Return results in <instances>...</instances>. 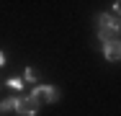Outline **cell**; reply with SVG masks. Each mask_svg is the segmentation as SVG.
Segmentation results:
<instances>
[{
    "mask_svg": "<svg viewBox=\"0 0 121 116\" xmlns=\"http://www.w3.org/2000/svg\"><path fill=\"white\" fill-rule=\"evenodd\" d=\"M98 28H116V31H121V23L113 16H108V13H100L98 16Z\"/></svg>",
    "mask_w": 121,
    "mask_h": 116,
    "instance_id": "5b68a950",
    "label": "cell"
},
{
    "mask_svg": "<svg viewBox=\"0 0 121 116\" xmlns=\"http://www.w3.org/2000/svg\"><path fill=\"white\" fill-rule=\"evenodd\" d=\"M0 116H5V114H3V111H0Z\"/></svg>",
    "mask_w": 121,
    "mask_h": 116,
    "instance_id": "8fae6325",
    "label": "cell"
},
{
    "mask_svg": "<svg viewBox=\"0 0 121 116\" xmlns=\"http://www.w3.org/2000/svg\"><path fill=\"white\" fill-rule=\"evenodd\" d=\"M16 108H18V98H16V95H13V98H5V101H0V111H3L5 116L10 114V111H16Z\"/></svg>",
    "mask_w": 121,
    "mask_h": 116,
    "instance_id": "8992f818",
    "label": "cell"
},
{
    "mask_svg": "<svg viewBox=\"0 0 121 116\" xmlns=\"http://www.w3.org/2000/svg\"><path fill=\"white\" fill-rule=\"evenodd\" d=\"M5 85H8V88H13V90H21V88H23V80H18V77H10Z\"/></svg>",
    "mask_w": 121,
    "mask_h": 116,
    "instance_id": "52a82bcc",
    "label": "cell"
},
{
    "mask_svg": "<svg viewBox=\"0 0 121 116\" xmlns=\"http://www.w3.org/2000/svg\"><path fill=\"white\" fill-rule=\"evenodd\" d=\"M31 98L41 106V103H57L59 101V88H54V85H36L34 90H31Z\"/></svg>",
    "mask_w": 121,
    "mask_h": 116,
    "instance_id": "6da1fadb",
    "label": "cell"
},
{
    "mask_svg": "<svg viewBox=\"0 0 121 116\" xmlns=\"http://www.w3.org/2000/svg\"><path fill=\"white\" fill-rule=\"evenodd\" d=\"M26 80H28V83H36V72H34V67H26Z\"/></svg>",
    "mask_w": 121,
    "mask_h": 116,
    "instance_id": "ba28073f",
    "label": "cell"
},
{
    "mask_svg": "<svg viewBox=\"0 0 121 116\" xmlns=\"http://www.w3.org/2000/svg\"><path fill=\"white\" fill-rule=\"evenodd\" d=\"M3 65H5V54L0 52V67H3Z\"/></svg>",
    "mask_w": 121,
    "mask_h": 116,
    "instance_id": "30bf717a",
    "label": "cell"
},
{
    "mask_svg": "<svg viewBox=\"0 0 121 116\" xmlns=\"http://www.w3.org/2000/svg\"><path fill=\"white\" fill-rule=\"evenodd\" d=\"M113 10H116V13H121V3H113Z\"/></svg>",
    "mask_w": 121,
    "mask_h": 116,
    "instance_id": "9c48e42d",
    "label": "cell"
},
{
    "mask_svg": "<svg viewBox=\"0 0 121 116\" xmlns=\"http://www.w3.org/2000/svg\"><path fill=\"white\" fill-rule=\"evenodd\" d=\"M103 54H106V59H111V62L121 59V41H111V44H106V46H103Z\"/></svg>",
    "mask_w": 121,
    "mask_h": 116,
    "instance_id": "277c9868",
    "label": "cell"
},
{
    "mask_svg": "<svg viewBox=\"0 0 121 116\" xmlns=\"http://www.w3.org/2000/svg\"><path fill=\"white\" fill-rule=\"evenodd\" d=\"M119 34L121 31H116V28H98V41L106 46L111 41H119Z\"/></svg>",
    "mask_w": 121,
    "mask_h": 116,
    "instance_id": "3957f363",
    "label": "cell"
},
{
    "mask_svg": "<svg viewBox=\"0 0 121 116\" xmlns=\"http://www.w3.org/2000/svg\"><path fill=\"white\" fill-rule=\"evenodd\" d=\"M39 108H41V106H39L31 95H21V98H18V108H16V114H18V116H36Z\"/></svg>",
    "mask_w": 121,
    "mask_h": 116,
    "instance_id": "7a4b0ae2",
    "label": "cell"
}]
</instances>
